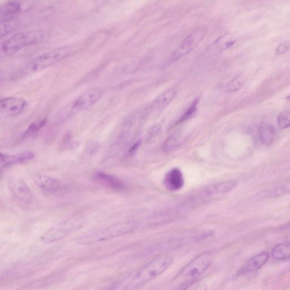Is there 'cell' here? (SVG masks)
Returning a JSON list of instances; mask_svg holds the SVG:
<instances>
[{
    "instance_id": "6da1fadb",
    "label": "cell",
    "mask_w": 290,
    "mask_h": 290,
    "mask_svg": "<svg viewBox=\"0 0 290 290\" xmlns=\"http://www.w3.org/2000/svg\"><path fill=\"white\" fill-rule=\"evenodd\" d=\"M71 54L69 47L51 50L33 58L20 67L13 76L14 79L35 74L64 60Z\"/></svg>"
},
{
    "instance_id": "7a4b0ae2",
    "label": "cell",
    "mask_w": 290,
    "mask_h": 290,
    "mask_svg": "<svg viewBox=\"0 0 290 290\" xmlns=\"http://www.w3.org/2000/svg\"><path fill=\"white\" fill-rule=\"evenodd\" d=\"M137 226L136 222L132 221L119 222L82 235L77 239V243L82 245L98 243L132 233L136 229Z\"/></svg>"
},
{
    "instance_id": "3957f363",
    "label": "cell",
    "mask_w": 290,
    "mask_h": 290,
    "mask_svg": "<svg viewBox=\"0 0 290 290\" xmlns=\"http://www.w3.org/2000/svg\"><path fill=\"white\" fill-rule=\"evenodd\" d=\"M173 257L170 255H164L144 265L139 270L128 285L131 289L137 288L153 281L170 267L173 262Z\"/></svg>"
},
{
    "instance_id": "277c9868",
    "label": "cell",
    "mask_w": 290,
    "mask_h": 290,
    "mask_svg": "<svg viewBox=\"0 0 290 290\" xmlns=\"http://www.w3.org/2000/svg\"><path fill=\"white\" fill-rule=\"evenodd\" d=\"M45 35V31L42 30H31L17 33L2 43V54L9 56L15 54L25 47L41 42Z\"/></svg>"
},
{
    "instance_id": "5b68a950",
    "label": "cell",
    "mask_w": 290,
    "mask_h": 290,
    "mask_svg": "<svg viewBox=\"0 0 290 290\" xmlns=\"http://www.w3.org/2000/svg\"><path fill=\"white\" fill-rule=\"evenodd\" d=\"M211 263V256L205 252L197 256L184 268L176 279L183 281H193L209 269Z\"/></svg>"
},
{
    "instance_id": "8992f818",
    "label": "cell",
    "mask_w": 290,
    "mask_h": 290,
    "mask_svg": "<svg viewBox=\"0 0 290 290\" xmlns=\"http://www.w3.org/2000/svg\"><path fill=\"white\" fill-rule=\"evenodd\" d=\"M206 33L205 29L202 27L198 28L192 32L183 40L181 44L173 52L172 60L175 61L189 54L200 44L204 40Z\"/></svg>"
},
{
    "instance_id": "52a82bcc",
    "label": "cell",
    "mask_w": 290,
    "mask_h": 290,
    "mask_svg": "<svg viewBox=\"0 0 290 290\" xmlns=\"http://www.w3.org/2000/svg\"><path fill=\"white\" fill-rule=\"evenodd\" d=\"M80 225L74 222L67 221L48 230L42 237V241L46 243L55 242L65 238L72 232L79 229Z\"/></svg>"
},
{
    "instance_id": "ba28073f",
    "label": "cell",
    "mask_w": 290,
    "mask_h": 290,
    "mask_svg": "<svg viewBox=\"0 0 290 290\" xmlns=\"http://www.w3.org/2000/svg\"><path fill=\"white\" fill-rule=\"evenodd\" d=\"M103 93V90L98 88L88 90L74 100L71 105V109L75 111L89 109L97 102Z\"/></svg>"
},
{
    "instance_id": "9c48e42d",
    "label": "cell",
    "mask_w": 290,
    "mask_h": 290,
    "mask_svg": "<svg viewBox=\"0 0 290 290\" xmlns=\"http://www.w3.org/2000/svg\"><path fill=\"white\" fill-rule=\"evenodd\" d=\"M26 107V101L21 98L11 96L0 101V112L6 117H17L23 112Z\"/></svg>"
},
{
    "instance_id": "30bf717a",
    "label": "cell",
    "mask_w": 290,
    "mask_h": 290,
    "mask_svg": "<svg viewBox=\"0 0 290 290\" xmlns=\"http://www.w3.org/2000/svg\"><path fill=\"white\" fill-rule=\"evenodd\" d=\"M10 188L14 196L22 202L27 203L32 199V192L25 181L14 179L10 183Z\"/></svg>"
},
{
    "instance_id": "8fae6325",
    "label": "cell",
    "mask_w": 290,
    "mask_h": 290,
    "mask_svg": "<svg viewBox=\"0 0 290 290\" xmlns=\"http://www.w3.org/2000/svg\"><path fill=\"white\" fill-rule=\"evenodd\" d=\"M236 185L237 182L233 180L215 183L203 188L199 194L202 198L223 194L234 189Z\"/></svg>"
},
{
    "instance_id": "7c38bea8",
    "label": "cell",
    "mask_w": 290,
    "mask_h": 290,
    "mask_svg": "<svg viewBox=\"0 0 290 290\" xmlns=\"http://www.w3.org/2000/svg\"><path fill=\"white\" fill-rule=\"evenodd\" d=\"M35 154L28 152L16 155H6L1 153V168H7L16 164H23L32 160Z\"/></svg>"
},
{
    "instance_id": "4fadbf2b",
    "label": "cell",
    "mask_w": 290,
    "mask_h": 290,
    "mask_svg": "<svg viewBox=\"0 0 290 290\" xmlns=\"http://www.w3.org/2000/svg\"><path fill=\"white\" fill-rule=\"evenodd\" d=\"M164 184L168 191L174 192L180 190L185 184L183 173L177 168L172 169L166 174Z\"/></svg>"
},
{
    "instance_id": "5bb4252c",
    "label": "cell",
    "mask_w": 290,
    "mask_h": 290,
    "mask_svg": "<svg viewBox=\"0 0 290 290\" xmlns=\"http://www.w3.org/2000/svg\"><path fill=\"white\" fill-rule=\"evenodd\" d=\"M269 259V254L267 252H262L253 256L246 262L238 272L239 274L252 273L257 271L263 267Z\"/></svg>"
},
{
    "instance_id": "9a60e30c",
    "label": "cell",
    "mask_w": 290,
    "mask_h": 290,
    "mask_svg": "<svg viewBox=\"0 0 290 290\" xmlns=\"http://www.w3.org/2000/svg\"><path fill=\"white\" fill-rule=\"evenodd\" d=\"M35 185L47 193H54L61 190V184L54 178L47 175H38L34 178Z\"/></svg>"
},
{
    "instance_id": "2e32d148",
    "label": "cell",
    "mask_w": 290,
    "mask_h": 290,
    "mask_svg": "<svg viewBox=\"0 0 290 290\" xmlns=\"http://www.w3.org/2000/svg\"><path fill=\"white\" fill-rule=\"evenodd\" d=\"M21 6L17 2L11 1L2 5L0 8L1 22L14 21V18L21 11Z\"/></svg>"
},
{
    "instance_id": "e0dca14e",
    "label": "cell",
    "mask_w": 290,
    "mask_h": 290,
    "mask_svg": "<svg viewBox=\"0 0 290 290\" xmlns=\"http://www.w3.org/2000/svg\"><path fill=\"white\" fill-rule=\"evenodd\" d=\"M94 177L96 180L112 188V189L117 191H123L125 189L124 184L119 178L110 175V174L97 172L95 174Z\"/></svg>"
},
{
    "instance_id": "ac0fdd59",
    "label": "cell",
    "mask_w": 290,
    "mask_h": 290,
    "mask_svg": "<svg viewBox=\"0 0 290 290\" xmlns=\"http://www.w3.org/2000/svg\"><path fill=\"white\" fill-rule=\"evenodd\" d=\"M176 95V91L173 89L164 92L153 101L152 104V108L157 110L166 108L175 98Z\"/></svg>"
},
{
    "instance_id": "d6986e66",
    "label": "cell",
    "mask_w": 290,
    "mask_h": 290,
    "mask_svg": "<svg viewBox=\"0 0 290 290\" xmlns=\"http://www.w3.org/2000/svg\"><path fill=\"white\" fill-rule=\"evenodd\" d=\"M274 129L272 125L263 123L259 128V137L261 142L265 146H269L273 141Z\"/></svg>"
},
{
    "instance_id": "ffe728a7",
    "label": "cell",
    "mask_w": 290,
    "mask_h": 290,
    "mask_svg": "<svg viewBox=\"0 0 290 290\" xmlns=\"http://www.w3.org/2000/svg\"><path fill=\"white\" fill-rule=\"evenodd\" d=\"M272 256L277 261L290 260V243H282L275 245L272 250Z\"/></svg>"
},
{
    "instance_id": "44dd1931",
    "label": "cell",
    "mask_w": 290,
    "mask_h": 290,
    "mask_svg": "<svg viewBox=\"0 0 290 290\" xmlns=\"http://www.w3.org/2000/svg\"><path fill=\"white\" fill-rule=\"evenodd\" d=\"M181 134L179 133H173L169 137L164 143V151L167 152H171L182 143Z\"/></svg>"
},
{
    "instance_id": "7402d4cb",
    "label": "cell",
    "mask_w": 290,
    "mask_h": 290,
    "mask_svg": "<svg viewBox=\"0 0 290 290\" xmlns=\"http://www.w3.org/2000/svg\"><path fill=\"white\" fill-rule=\"evenodd\" d=\"M244 82L242 76L235 77L227 84L226 91L228 93H234V92L238 91L242 88Z\"/></svg>"
},
{
    "instance_id": "603a6c76",
    "label": "cell",
    "mask_w": 290,
    "mask_h": 290,
    "mask_svg": "<svg viewBox=\"0 0 290 290\" xmlns=\"http://www.w3.org/2000/svg\"><path fill=\"white\" fill-rule=\"evenodd\" d=\"M47 123V120L44 119L40 122H38L32 124L30 127L28 128L25 133L23 134L22 138H26L27 137L32 136V135L36 134L40 130L44 127Z\"/></svg>"
},
{
    "instance_id": "cb8c5ba5",
    "label": "cell",
    "mask_w": 290,
    "mask_h": 290,
    "mask_svg": "<svg viewBox=\"0 0 290 290\" xmlns=\"http://www.w3.org/2000/svg\"><path fill=\"white\" fill-rule=\"evenodd\" d=\"M278 127L282 129L290 127V110H284L278 115L277 118Z\"/></svg>"
},
{
    "instance_id": "d4e9b609",
    "label": "cell",
    "mask_w": 290,
    "mask_h": 290,
    "mask_svg": "<svg viewBox=\"0 0 290 290\" xmlns=\"http://www.w3.org/2000/svg\"><path fill=\"white\" fill-rule=\"evenodd\" d=\"M199 102V99H196L193 103L191 105L190 107L188 108L185 114L182 116V117L178 120L177 124H180L192 118L193 114L196 113L197 110L198 104Z\"/></svg>"
},
{
    "instance_id": "484cf974",
    "label": "cell",
    "mask_w": 290,
    "mask_h": 290,
    "mask_svg": "<svg viewBox=\"0 0 290 290\" xmlns=\"http://www.w3.org/2000/svg\"><path fill=\"white\" fill-rule=\"evenodd\" d=\"M207 286L202 281H192L187 285L183 290H206Z\"/></svg>"
},
{
    "instance_id": "4316f807",
    "label": "cell",
    "mask_w": 290,
    "mask_h": 290,
    "mask_svg": "<svg viewBox=\"0 0 290 290\" xmlns=\"http://www.w3.org/2000/svg\"><path fill=\"white\" fill-rule=\"evenodd\" d=\"M14 27L13 21L5 22H1V31H0V35L3 38L6 36L8 33L11 32Z\"/></svg>"
},
{
    "instance_id": "83f0119b",
    "label": "cell",
    "mask_w": 290,
    "mask_h": 290,
    "mask_svg": "<svg viewBox=\"0 0 290 290\" xmlns=\"http://www.w3.org/2000/svg\"><path fill=\"white\" fill-rule=\"evenodd\" d=\"M290 48V45L289 43L284 42L279 45L275 50V54L279 56L285 54L288 52Z\"/></svg>"
},
{
    "instance_id": "f1b7e54d",
    "label": "cell",
    "mask_w": 290,
    "mask_h": 290,
    "mask_svg": "<svg viewBox=\"0 0 290 290\" xmlns=\"http://www.w3.org/2000/svg\"><path fill=\"white\" fill-rule=\"evenodd\" d=\"M161 129V127L160 126V125H155V126H154L152 128L151 132H150V135H151V136H156V134H157L159 132H160Z\"/></svg>"
},
{
    "instance_id": "f546056e",
    "label": "cell",
    "mask_w": 290,
    "mask_h": 290,
    "mask_svg": "<svg viewBox=\"0 0 290 290\" xmlns=\"http://www.w3.org/2000/svg\"><path fill=\"white\" fill-rule=\"evenodd\" d=\"M140 144H141V141H138L136 143H134L133 146L130 148L129 150V153H133L136 152L138 148L139 147Z\"/></svg>"
},
{
    "instance_id": "4dcf8cb0",
    "label": "cell",
    "mask_w": 290,
    "mask_h": 290,
    "mask_svg": "<svg viewBox=\"0 0 290 290\" xmlns=\"http://www.w3.org/2000/svg\"><path fill=\"white\" fill-rule=\"evenodd\" d=\"M281 191L284 192H290V179L285 183L283 188H281Z\"/></svg>"
},
{
    "instance_id": "1f68e13d",
    "label": "cell",
    "mask_w": 290,
    "mask_h": 290,
    "mask_svg": "<svg viewBox=\"0 0 290 290\" xmlns=\"http://www.w3.org/2000/svg\"><path fill=\"white\" fill-rule=\"evenodd\" d=\"M286 99H287L288 100H289V101H290V95L287 96V97L286 98Z\"/></svg>"
},
{
    "instance_id": "d6a6232c",
    "label": "cell",
    "mask_w": 290,
    "mask_h": 290,
    "mask_svg": "<svg viewBox=\"0 0 290 290\" xmlns=\"http://www.w3.org/2000/svg\"><path fill=\"white\" fill-rule=\"evenodd\" d=\"M289 226H290V222H289Z\"/></svg>"
}]
</instances>
